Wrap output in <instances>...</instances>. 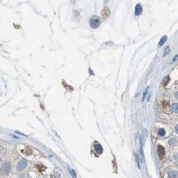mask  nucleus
I'll list each match as a JSON object with an SVG mask.
<instances>
[{"label":"nucleus","instance_id":"obj_1","mask_svg":"<svg viewBox=\"0 0 178 178\" xmlns=\"http://www.w3.org/2000/svg\"><path fill=\"white\" fill-rule=\"evenodd\" d=\"M100 23H101L100 18L97 17V16H93V17H91V18L90 19V25L93 29L98 28L99 26H100Z\"/></svg>","mask_w":178,"mask_h":178},{"label":"nucleus","instance_id":"obj_2","mask_svg":"<svg viewBox=\"0 0 178 178\" xmlns=\"http://www.w3.org/2000/svg\"><path fill=\"white\" fill-rule=\"evenodd\" d=\"M11 169V164L9 163H5L2 167L1 172L2 174H8Z\"/></svg>","mask_w":178,"mask_h":178},{"label":"nucleus","instance_id":"obj_3","mask_svg":"<svg viewBox=\"0 0 178 178\" xmlns=\"http://www.w3.org/2000/svg\"><path fill=\"white\" fill-rule=\"evenodd\" d=\"M26 166H27V161L25 159L21 160L17 163V170L18 171H22L23 169L26 168Z\"/></svg>","mask_w":178,"mask_h":178},{"label":"nucleus","instance_id":"obj_4","mask_svg":"<svg viewBox=\"0 0 178 178\" xmlns=\"http://www.w3.org/2000/svg\"><path fill=\"white\" fill-rule=\"evenodd\" d=\"M157 151H158V153L160 158H163V156L165 155V149H164L163 146H161V145H158Z\"/></svg>","mask_w":178,"mask_h":178},{"label":"nucleus","instance_id":"obj_5","mask_svg":"<svg viewBox=\"0 0 178 178\" xmlns=\"http://www.w3.org/2000/svg\"><path fill=\"white\" fill-rule=\"evenodd\" d=\"M142 13V7L141 5L138 3L136 6V9H135V15L136 16H140Z\"/></svg>","mask_w":178,"mask_h":178},{"label":"nucleus","instance_id":"obj_6","mask_svg":"<svg viewBox=\"0 0 178 178\" xmlns=\"http://www.w3.org/2000/svg\"><path fill=\"white\" fill-rule=\"evenodd\" d=\"M94 149H95V151L97 152L98 154H101V153H103V148H102L101 144H98V143L95 144V145H94Z\"/></svg>","mask_w":178,"mask_h":178},{"label":"nucleus","instance_id":"obj_7","mask_svg":"<svg viewBox=\"0 0 178 178\" xmlns=\"http://www.w3.org/2000/svg\"><path fill=\"white\" fill-rule=\"evenodd\" d=\"M102 14H103V16L105 17V18H107V17H109V15H110V11L109 9L107 8V7H105V8L102 11Z\"/></svg>","mask_w":178,"mask_h":178},{"label":"nucleus","instance_id":"obj_8","mask_svg":"<svg viewBox=\"0 0 178 178\" xmlns=\"http://www.w3.org/2000/svg\"><path fill=\"white\" fill-rule=\"evenodd\" d=\"M167 39H168V36H164L162 39H160V41L159 43H158V46H162V45H163L164 44V43H165L167 41Z\"/></svg>","mask_w":178,"mask_h":178},{"label":"nucleus","instance_id":"obj_9","mask_svg":"<svg viewBox=\"0 0 178 178\" xmlns=\"http://www.w3.org/2000/svg\"><path fill=\"white\" fill-rule=\"evenodd\" d=\"M169 80H170V77H169V76H166V77L163 79V86H167V85H168Z\"/></svg>","mask_w":178,"mask_h":178},{"label":"nucleus","instance_id":"obj_10","mask_svg":"<svg viewBox=\"0 0 178 178\" xmlns=\"http://www.w3.org/2000/svg\"><path fill=\"white\" fill-rule=\"evenodd\" d=\"M149 87H147L146 89H145V90H144V94H143V98H142V102H144V99H145V98H146V96H147V94H148V92H149Z\"/></svg>","mask_w":178,"mask_h":178},{"label":"nucleus","instance_id":"obj_11","mask_svg":"<svg viewBox=\"0 0 178 178\" xmlns=\"http://www.w3.org/2000/svg\"><path fill=\"white\" fill-rule=\"evenodd\" d=\"M158 135H159L160 136H165L166 131H165V130H164V129L161 128V129H159V130H158Z\"/></svg>","mask_w":178,"mask_h":178},{"label":"nucleus","instance_id":"obj_12","mask_svg":"<svg viewBox=\"0 0 178 178\" xmlns=\"http://www.w3.org/2000/svg\"><path fill=\"white\" fill-rule=\"evenodd\" d=\"M177 107H178V104H177V103H176L175 104H173L172 105V111L173 112H175L176 113H177Z\"/></svg>","mask_w":178,"mask_h":178},{"label":"nucleus","instance_id":"obj_13","mask_svg":"<svg viewBox=\"0 0 178 178\" xmlns=\"http://www.w3.org/2000/svg\"><path fill=\"white\" fill-rule=\"evenodd\" d=\"M169 52H170V48H169V47H166V48H165V49H164L163 55H164V56H166L167 54H168Z\"/></svg>","mask_w":178,"mask_h":178},{"label":"nucleus","instance_id":"obj_14","mask_svg":"<svg viewBox=\"0 0 178 178\" xmlns=\"http://www.w3.org/2000/svg\"><path fill=\"white\" fill-rule=\"evenodd\" d=\"M70 172H71V173L72 177H76V173H75V172L74 171L73 169H70Z\"/></svg>","mask_w":178,"mask_h":178},{"label":"nucleus","instance_id":"obj_15","mask_svg":"<svg viewBox=\"0 0 178 178\" xmlns=\"http://www.w3.org/2000/svg\"><path fill=\"white\" fill-rule=\"evenodd\" d=\"M135 157H136V163H137V165H138V168H140V163H139V158H138V156H137L136 153H135Z\"/></svg>","mask_w":178,"mask_h":178},{"label":"nucleus","instance_id":"obj_16","mask_svg":"<svg viewBox=\"0 0 178 178\" xmlns=\"http://www.w3.org/2000/svg\"><path fill=\"white\" fill-rule=\"evenodd\" d=\"M177 56L175 57V58L173 59V62H174V61H177Z\"/></svg>","mask_w":178,"mask_h":178}]
</instances>
